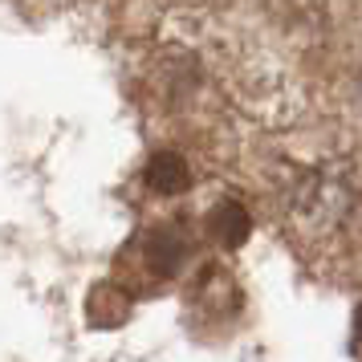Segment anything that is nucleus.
Segmentation results:
<instances>
[{
  "instance_id": "obj_1",
  "label": "nucleus",
  "mask_w": 362,
  "mask_h": 362,
  "mask_svg": "<svg viewBox=\"0 0 362 362\" xmlns=\"http://www.w3.org/2000/svg\"><path fill=\"white\" fill-rule=\"evenodd\" d=\"M350 208V183L334 171H305L293 187V216H301L313 228L338 224Z\"/></svg>"
},
{
  "instance_id": "obj_2",
  "label": "nucleus",
  "mask_w": 362,
  "mask_h": 362,
  "mask_svg": "<svg viewBox=\"0 0 362 362\" xmlns=\"http://www.w3.org/2000/svg\"><path fill=\"white\" fill-rule=\"evenodd\" d=\"M183 261H187V236H183L175 224L151 228L147 236H143V264H147L155 277H171V273H180Z\"/></svg>"
},
{
  "instance_id": "obj_3",
  "label": "nucleus",
  "mask_w": 362,
  "mask_h": 362,
  "mask_svg": "<svg viewBox=\"0 0 362 362\" xmlns=\"http://www.w3.org/2000/svg\"><path fill=\"white\" fill-rule=\"evenodd\" d=\"M143 180H147V187L155 196H180L192 183V167H187V159H183L180 151H155L147 159Z\"/></svg>"
},
{
  "instance_id": "obj_4",
  "label": "nucleus",
  "mask_w": 362,
  "mask_h": 362,
  "mask_svg": "<svg viewBox=\"0 0 362 362\" xmlns=\"http://www.w3.org/2000/svg\"><path fill=\"white\" fill-rule=\"evenodd\" d=\"M208 232L224 248H240L248 240V232H252V216H248V208L240 199H220L208 212Z\"/></svg>"
},
{
  "instance_id": "obj_5",
  "label": "nucleus",
  "mask_w": 362,
  "mask_h": 362,
  "mask_svg": "<svg viewBox=\"0 0 362 362\" xmlns=\"http://www.w3.org/2000/svg\"><path fill=\"white\" fill-rule=\"evenodd\" d=\"M127 313H131V297L122 293L118 285H110V281L94 285V293H90V317H94V326H122Z\"/></svg>"
},
{
  "instance_id": "obj_6",
  "label": "nucleus",
  "mask_w": 362,
  "mask_h": 362,
  "mask_svg": "<svg viewBox=\"0 0 362 362\" xmlns=\"http://www.w3.org/2000/svg\"><path fill=\"white\" fill-rule=\"evenodd\" d=\"M354 317H358V322H354V326H358V338H362V305H358V313H354Z\"/></svg>"
}]
</instances>
